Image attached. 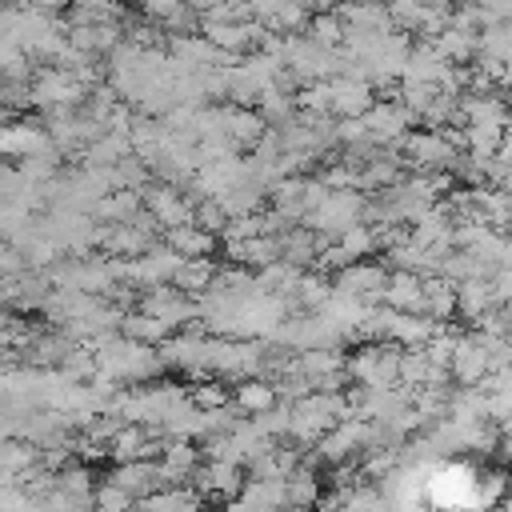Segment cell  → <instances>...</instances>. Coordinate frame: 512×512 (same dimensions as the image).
Instances as JSON below:
<instances>
[{"label": "cell", "mask_w": 512, "mask_h": 512, "mask_svg": "<svg viewBox=\"0 0 512 512\" xmlns=\"http://www.w3.org/2000/svg\"><path fill=\"white\" fill-rule=\"evenodd\" d=\"M448 376L460 384V388H476L484 376H488V352L480 344V336L464 332L456 352H452V364H448Z\"/></svg>", "instance_id": "6da1fadb"}, {"label": "cell", "mask_w": 512, "mask_h": 512, "mask_svg": "<svg viewBox=\"0 0 512 512\" xmlns=\"http://www.w3.org/2000/svg\"><path fill=\"white\" fill-rule=\"evenodd\" d=\"M164 248H172L180 260H208L216 252V236L196 228V224H184V228H168L164 232Z\"/></svg>", "instance_id": "7a4b0ae2"}, {"label": "cell", "mask_w": 512, "mask_h": 512, "mask_svg": "<svg viewBox=\"0 0 512 512\" xmlns=\"http://www.w3.org/2000/svg\"><path fill=\"white\" fill-rule=\"evenodd\" d=\"M420 292H424V316L444 324L456 316V284H448L444 276H420Z\"/></svg>", "instance_id": "3957f363"}, {"label": "cell", "mask_w": 512, "mask_h": 512, "mask_svg": "<svg viewBox=\"0 0 512 512\" xmlns=\"http://www.w3.org/2000/svg\"><path fill=\"white\" fill-rule=\"evenodd\" d=\"M492 308H500L496 296H492V280H464V284H456V316H464L472 324V320H480Z\"/></svg>", "instance_id": "277c9868"}, {"label": "cell", "mask_w": 512, "mask_h": 512, "mask_svg": "<svg viewBox=\"0 0 512 512\" xmlns=\"http://www.w3.org/2000/svg\"><path fill=\"white\" fill-rule=\"evenodd\" d=\"M236 412H248V416H264V412H272L276 404H280V396H276V388L268 384V380H244V384H236Z\"/></svg>", "instance_id": "5b68a950"}, {"label": "cell", "mask_w": 512, "mask_h": 512, "mask_svg": "<svg viewBox=\"0 0 512 512\" xmlns=\"http://www.w3.org/2000/svg\"><path fill=\"white\" fill-rule=\"evenodd\" d=\"M496 92H512V64L500 68V76H496Z\"/></svg>", "instance_id": "8992f818"}, {"label": "cell", "mask_w": 512, "mask_h": 512, "mask_svg": "<svg viewBox=\"0 0 512 512\" xmlns=\"http://www.w3.org/2000/svg\"><path fill=\"white\" fill-rule=\"evenodd\" d=\"M500 316H504V328H508V336H512V304H508V308H500Z\"/></svg>", "instance_id": "52a82bcc"}]
</instances>
